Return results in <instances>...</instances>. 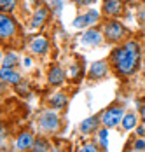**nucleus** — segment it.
<instances>
[{
    "label": "nucleus",
    "mask_w": 145,
    "mask_h": 152,
    "mask_svg": "<svg viewBox=\"0 0 145 152\" xmlns=\"http://www.w3.org/2000/svg\"><path fill=\"white\" fill-rule=\"evenodd\" d=\"M138 54H140V47L136 42H128L124 47L114 51L112 60L116 63V68L121 75H131L138 65Z\"/></svg>",
    "instance_id": "obj_1"
},
{
    "label": "nucleus",
    "mask_w": 145,
    "mask_h": 152,
    "mask_svg": "<svg viewBox=\"0 0 145 152\" xmlns=\"http://www.w3.org/2000/svg\"><path fill=\"white\" fill-rule=\"evenodd\" d=\"M122 117H124V110H122L121 107H112V108H108V110L103 114L102 122H103V126L112 128V126H117L119 122L122 121Z\"/></svg>",
    "instance_id": "obj_2"
},
{
    "label": "nucleus",
    "mask_w": 145,
    "mask_h": 152,
    "mask_svg": "<svg viewBox=\"0 0 145 152\" xmlns=\"http://www.w3.org/2000/svg\"><path fill=\"white\" fill-rule=\"evenodd\" d=\"M98 18H100V14H98L96 11H89L87 14L79 16V18L73 21V26H75V28H84V26H89V25H94V23L98 21Z\"/></svg>",
    "instance_id": "obj_3"
},
{
    "label": "nucleus",
    "mask_w": 145,
    "mask_h": 152,
    "mask_svg": "<svg viewBox=\"0 0 145 152\" xmlns=\"http://www.w3.org/2000/svg\"><path fill=\"white\" fill-rule=\"evenodd\" d=\"M14 31H16L14 21H12L7 14H2V18H0V35H2V39L11 37Z\"/></svg>",
    "instance_id": "obj_4"
},
{
    "label": "nucleus",
    "mask_w": 145,
    "mask_h": 152,
    "mask_svg": "<svg viewBox=\"0 0 145 152\" xmlns=\"http://www.w3.org/2000/svg\"><path fill=\"white\" fill-rule=\"evenodd\" d=\"M105 35L108 40H119L122 35H124V28L119 25V23H107L105 25Z\"/></svg>",
    "instance_id": "obj_5"
},
{
    "label": "nucleus",
    "mask_w": 145,
    "mask_h": 152,
    "mask_svg": "<svg viewBox=\"0 0 145 152\" xmlns=\"http://www.w3.org/2000/svg\"><path fill=\"white\" fill-rule=\"evenodd\" d=\"M58 115L54 112H44L40 115V126L44 129H56L58 128Z\"/></svg>",
    "instance_id": "obj_6"
},
{
    "label": "nucleus",
    "mask_w": 145,
    "mask_h": 152,
    "mask_svg": "<svg viewBox=\"0 0 145 152\" xmlns=\"http://www.w3.org/2000/svg\"><path fill=\"white\" fill-rule=\"evenodd\" d=\"M81 42L86 44V46H96L102 42V33L96 30H87L82 37H81Z\"/></svg>",
    "instance_id": "obj_7"
},
{
    "label": "nucleus",
    "mask_w": 145,
    "mask_h": 152,
    "mask_svg": "<svg viewBox=\"0 0 145 152\" xmlns=\"http://www.w3.org/2000/svg\"><path fill=\"white\" fill-rule=\"evenodd\" d=\"M107 70H108V66H107L105 61H96V63L91 65V72H89V75L93 77V79H100V77L107 75Z\"/></svg>",
    "instance_id": "obj_8"
},
{
    "label": "nucleus",
    "mask_w": 145,
    "mask_h": 152,
    "mask_svg": "<svg viewBox=\"0 0 145 152\" xmlns=\"http://www.w3.org/2000/svg\"><path fill=\"white\" fill-rule=\"evenodd\" d=\"M33 145V137L30 133H21L18 140H16V147L18 151H28L30 147Z\"/></svg>",
    "instance_id": "obj_9"
},
{
    "label": "nucleus",
    "mask_w": 145,
    "mask_h": 152,
    "mask_svg": "<svg viewBox=\"0 0 145 152\" xmlns=\"http://www.w3.org/2000/svg\"><path fill=\"white\" fill-rule=\"evenodd\" d=\"M0 77H2L4 82H11V84H18V82H19V75L16 74L14 70H11L9 66H2Z\"/></svg>",
    "instance_id": "obj_10"
},
{
    "label": "nucleus",
    "mask_w": 145,
    "mask_h": 152,
    "mask_svg": "<svg viewBox=\"0 0 145 152\" xmlns=\"http://www.w3.org/2000/svg\"><path fill=\"white\" fill-rule=\"evenodd\" d=\"M103 9L108 16H117L121 12V0H105Z\"/></svg>",
    "instance_id": "obj_11"
},
{
    "label": "nucleus",
    "mask_w": 145,
    "mask_h": 152,
    "mask_svg": "<svg viewBox=\"0 0 145 152\" xmlns=\"http://www.w3.org/2000/svg\"><path fill=\"white\" fill-rule=\"evenodd\" d=\"M31 51L37 53V54H44L47 51V40L44 37H35L31 40Z\"/></svg>",
    "instance_id": "obj_12"
},
{
    "label": "nucleus",
    "mask_w": 145,
    "mask_h": 152,
    "mask_svg": "<svg viewBox=\"0 0 145 152\" xmlns=\"http://www.w3.org/2000/svg\"><path fill=\"white\" fill-rule=\"evenodd\" d=\"M65 80V74H63V70L59 68V66H54L51 72H49V82L51 84H54V86H58Z\"/></svg>",
    "instance_id": "obj_13"
},
{
    "label": "nucleus",
    "mask_w": 145,
    "mask_h": 152,
    "mask_svg": "<svg viewBox=\"0 0 145 152\" xmlns=\"http://www.w3.org/2000/svg\"><path fill=\"white\" fill-rule=\"evenodd\" d=\"M45 18H47V11H45V9H39V11L35 12V16H33L31 28H39L44 21H45Z\"/></svg>",
    "instance_id": "obj_14"
},
{
    "label": "nucleus",
    "mask_w": 145,
    "mask_h": 152,
    "mask_svg": "<svg viewBox=\"0 0 145 152\" xmlns=\"http://www.w3.org/2000/svg\"><path fill=\"white\" fill-rule=\"evenodd\" d=\"M121 124H122V128H124V129H133V128L136 126V117H135L133 114H126V115L122 117Z\"/></svg>",
    "instance_id": "obj_15"
},
{
    "label": "nucleus",
    "mask_w": 145,
    "mask_h": 152,
    "mask_svg": "<svg viewBox=\"0 0 145 152\" xmlns=\"http://www.w3.org/2000/svg\"><path fill=\"white\" fill-rule=\"evenodd\" d=\"M96 117H89V119H86V121H82V124H81V131L82 133H89L94 126H96Z\"/></svg>",
    "instance_id": "obj_16"
},
{
    "label": "nucleus",
    "mask_w": 145,
    "mask_h": 152,
    "mask_svg": "<svg viewBox=\"0 0 145 152\" xmlns=\"http://www.w3.org/2000/svg\"><path fill=\"white\" fill-rule=\"evenodd\" d=\"M65 103H67V96H65V94H56V96L51 98V105L54 107V108L65 107Z\"/></svg>",
    "instance_id": "obj_17"
},
{
    "label": "nucleus",
    "mask_w": 145,
    "mask_h": 152,
    "mask_svg": "<svg viewBox=\"0 0 145 152\" xmlns=\"http://www.w3.org/2000/svg\"><path fill=\"white\" fill-rule=\"evenodd\" d=\"M16 61H18L16 54H7V56L4 58V61H2V63H4V66H12Z\"/></svg>",
    "instance_id": "obj_18"
},
{
    "label": "nucleus",
    "mask_w": 145,
    "mask_h": 152,
    "mask_svg": "<svg viewBox=\"0 0 145 152\" xmlns=\"http://www.w3.org/2000/svg\"><path fill=\"white\" fill-rule=\"evenodd\" d=\"M51 5H53L54 14H59L61 12V7H63V2L61 0H51Z\"/></svg>",
    "instance_id": "obj_19"
},
{
    "label": "nucleus",
    "mask_w": 145,
    "mask_h": 152,
    "mask_svg": "<svg viewBox=\"0 0 145 152\" xmlns=\"http://www.w3.org/2000/svg\"><path fill=\"white\" fill-rule=\"evenodd\" d=\"M98 137H100V143H102V147H107V145H108V142H107V137H108L107 129H102V131L98 133Z\"/></svg>",
    "instance_id": "obj_20"
},
{
    "label": "nucleus",
    "mask_w": 145,
    "mask_h": 152,
    "mask_svg": "<svg viewBox=\"0 0 145 152\" xmlns=\"http://www.w3.org/2000/svg\"><path fill=\"white\" fill-rule=\"evenodd\" d=\"M35 152H47V143L42 142V140L37 142V143H35Z\"/></svg>",
    "instance_id": "obj_21"
},
{
    "label": "nucleus",
    "mask_w": 145,
    "mask_h": 152,
    "mask_svg": "<svg viewBox=\"0 0 145 152\" xmlns=\"http://www.w3.org/2000/svg\"><path fill=\"white\" fill-rule=\"evenodd\" d=\"M79 152H100V151H98L94 145H91V143H89V145H84V147H82Z\"/></svg>",
    "instance_id": "obj_22"
},
{
    "label": "nucleus",
    "mask_w": 145,
    "mask_h": 152,
    "mask_svg": "<svg viewBox=\"0 0 145 152\" xmlns=\"http://www.w3.org/2000/svg\"><path fill=\"white\" fill-rule=\"evenodd\" d=\"M9 5H12V0H0V7L2 9H7Z\"/></svg>",
    "instance_id": "obj_23"
},
{
    "label": "nucleus",
    "mask_w": 145,
    "mask_h": 152,
    "mask_svg": "<svg viewBox=\"0 0 145 152\" xmlns=\"http://www.w3.org/2000/svg\"><path fill=\"white\" fill-rule=\"evenodd\" d=\"M135 149H136V151H138V149H145V142L144 140H138V142L135 143Z\"/></svg>",
    "instance_id": "obj_24"
},
{
    "label": "nucleus",
    "mask_w": 145,
    "mask_h": 152,
    "mask_svg": "<svg viewBox=\"0 0 145 152\" xmlns=\"http://www.w3.org/2000/svg\"><path fill=\"white\" fill-rule=\"evenodd\" d=\"M77 4H87V2H91V0H75Z\"/></svg>",
    "instance_id": "obj_25"
},
{
    "label": "nucleus",
    "mask_w": 145,
    "mask_h": 152,
    "mask_svg": "<svg viewBox=\"0 0 145 152\" xmlns=\"http://www.w3.org/2000/svg\"><path fill=\"white\" fill-rule=\"evenodd\" d=\"M25 65H26V66H30V65H31V60H28V58H26V60H25Z\"/></svg>",
    "instance_id": "obj_26"
},
{
    "label": "nucleus",
    "mask_w": 145,
    "mask_h": 152,
    "mask_svg": "<svg viewBox=\"0 0 145 152\" xmlns=\"http://www.w3.org/2000/svg\"><path fill=\"white\" fill-rule=\"evenodd\" d=\"M142 117H144V121H145V107L142 108Z\"/></svg>",
    "instance_id": "obj_27"
},
{
    "label": "nucleus",
    "mask_w": 145,
    "mask_h": 152,
    "mask_svg": "<svg viewBox=\"0 0 145 152\" xmlns=\"http://www.w3.org/2000/svg\"><path fill=\"white\" fill-rule=\"evenodd\" d=\"M144 68H145V63H144Z\"/></svg>",
    "instance_id": "obj_28"
}]
</instances>
